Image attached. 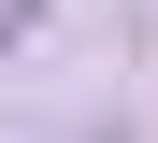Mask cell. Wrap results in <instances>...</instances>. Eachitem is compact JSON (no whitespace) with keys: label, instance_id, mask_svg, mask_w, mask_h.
I'll return each instance as SVG.
<instances>
[{"label":"cell","instance_id":"1","mask_svg":"<svg viewBox=\"0 0 158 143\" xmlns=\"http://www.w3.org/2000/svg\"><path fill=\"white\" fill-rule=\"evenodd\" d=\"M29 29H43V0H0V57H15V43H29Z\"/></svg>","mask_w":158,"mask_h":143}]
</instances>
